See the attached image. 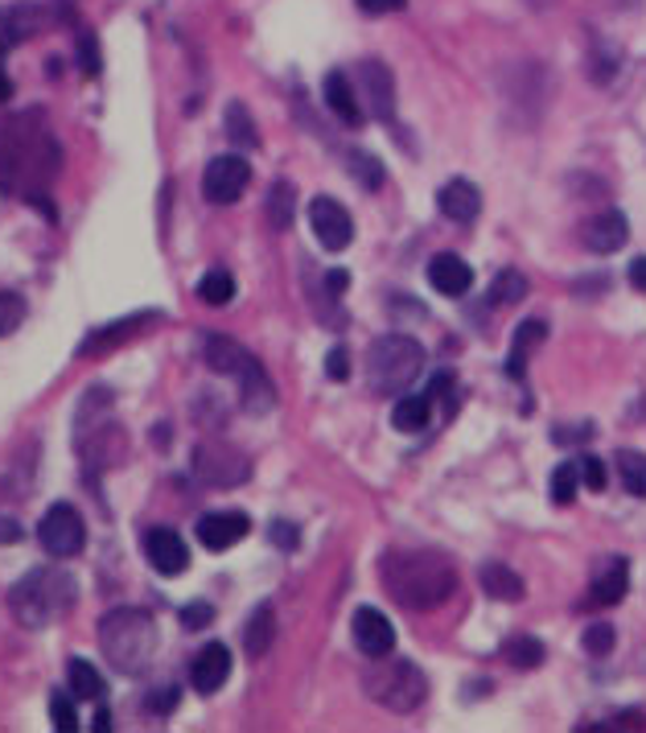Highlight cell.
<instances>
[{"label":"cell","mask_w":646,"mask_h":733,"mask_svg":"<svg viewBox=\"0 0 646 733\" xmlns=\"http://www.w3.org/2000/svg\"><path fill=\"white\" fill-rule=\"evenodd\" d=\"M379 581L403 610H437L458 590V569L441 552H383Z\"/></svg>","instance_id":"cell-1"},{"label":"cell","mask_w":646,"mask_h":733,"mask_svg":"<svg viewBox=\"0 0 646 733\" xmlns=\"http://www.w3.org/2000/svg\"><path fill=\"white\" fill-rule=\"evenodd\" d=\"M29 115L0 124V186L38 194L45 177L58 173V144L45 129H25Z\"/></svg>","instance_id":"cell-2"},{"label":"cell","mask_w":646,"mask_h":733,"mask_svg":"<svg viewBox=\"0 0 646 733\" xmlns=\"http://www.w3.org/2000/svg\"><path fill=\"white\" fill-rule=\"evenodd\" d=\"M79 602V581L58 564H38L29 569L13 590H9V610L25 631H45L58 627Z\"/></svg>","instance_id":"cell-3"},{"label":"cell","mask_w":646,"mask_h":733,"mask_svg":"<svg viewBox=\"0 0 646 733\" xmlns=\"http://www.w3.org/2000/svg\"><path fill=\"white\" fill-rule=\"evenodd\" d=\"M161 648L157 619L136 605H120L100 619V651L120 676H141Z\"/></svg>","instance_id":"cell-4"},{"label":"cell","mask_w":646,"mask_h":733,"mask_svg":"<svg viewBox=\"0 0 646 733\" xmlns=\"http://www.w3.org/2000/svg\"><path fill=\"white\" fill-rule=\"evenodd\" d=\"M362 689L371 696L375 705L391 709V713H412V709L424 705L429 696V680L412 660H400L396 651L383 655V660H371V668L362 672Z\"/></svg>","instance_id":"cell-5"},{"label":"cell","mask_w":646,"mask_h":733,"mask_svg":"<svg viewBox=\"0 0 646 733\" xmlns=\"http://www.w3.org/2000/svg\"><path fill=\"white\" fill-rule=\"evenodd\" d=\"M420 371H424V346L408 334H383L367 350V388L379 396L412 388Z\"/></svg>","instance_id":"cell-6"},{"label":"cell","mask_w":646,"mask_h":733,"mask_svg":"<svg viewBox=\"0 0 646 733\" xmlns=\"http://www.w3.org/2000/svg\"><path fill=\"white\" fill-rule=\"evenodd\" d=\"M38 540H42V548L50 552V557H58V561H66V557H79V552H83V544H86L83 516H79L71 503H54L42 516V523H38Z\"/></svg>","instance_id":"cell-7"},{"label":"cell","mask_w":646,"mask_h":733,"mask_svg":"<svg viewBox=\"0 0 646 733\" xmlns=\"http://www.w3.org/2000/svg\"><path fill=\"white\" fill-rule=\"evenodd\" d=\"M355 86H359L362 112L371 115V120H379V124L396 120V79H391V71L379 58H362Z\"/></svg>","instance_id":"cell-8"},{"label":"cell","mask_w":646,"mask_h":733,"mask_svg":"<svg viewBox=\"0 0 646 733\" xmlns=\"http://www.w3.org/2000/svg\"><path fill=\"white\" fill-rule=\"evenodd\" d=\"M247 182H252V165H247L239 153H227V157H215L202 173V194L215 206H230V202L244 198Z\"/></svg>","instance_id":"cell-9"},{"label":"cell","mask_w":646,"mask_h":733,"mask_svg":"<svg viewBox=\"0 0 646 733\" xmlns=\"http://www.w3.org/2000/svg\"><path fill=\"white\" fill-rule=\"evenodd\" d=\"M194 475L211 487H235L252 475V461L230 446H218V441H206V446L194 449Z\"/></svg>","instance_id":"cell-10"},{"label":"cell","mask_w":646,"mask_h":733,"mask_svg":"<svg viewBox=\"0 0 646 733\" xmlns=\"http://www.w3.org/2000/svg\"><path fill=\"white\" fill-rule=\"evenodd\" d=\"M309 227H314L317 244L326 247V252H346L350 240H355V218L346 211L338 198H314L309 202Z\"/></svg>","instance_id":"cell-11"},{"label":"cell","mask_w":646,"mask_h":733,"mask_svg":"<svg viewBox=\"0 0 646 733\" xmlns=\"http://www.w3.org/2000/svg\"><path fill=\"white\" fill-rule=\"evenodd\" d=\"M350 634H355V648L367 655V660H383L396 651V627L383 610L375 605H359L355 619H350Z\"/></svg>","instance_id":"cell-12"},{"label":"cell","mask_w":646,"mask_h":733,"mask_svg":"<svg viewBox=\"0 0 646 733\" xmlns=\"http://www.w3.org/2000/svg\"><path fill=\"white\" fill-rule=\"evenodd\" d=\"M144 557L161 577H177L189 569V548L173 528H148L144 532Z\"/></svg>","instance_id":"cell-13"},{"label":"cell","mask_w":646,"mask_h":733,"mask_svg":"<svg viewBox=\"0 0 646 733\" xmlns=\"http://www.w3.org/2000/svg\"><path fill=\"white\" fill-rule=\"evenodd\" d=\"M42 26H45L42 4H25V0H17V4H0V54H9L13 45L29 42V38H33Z\"/></svg>","instance_id":"cell-14"},{"label":"cell","mask_w":646,"mask_h":733,"mask_svg":"<svg viewBox=\"0 0 646 733\" xmlns=\"http://www.w3.org/2000/svg\"><path fill=\"white\" fill-rule=\"evenodd\" d=\"M252 532V519L244 511H211V516L198 519V540L202 548H211V552H227L235 548L244 536Z\"/></svg>","instance_id":"cell-15"},{"label":"cell","mask_w":646,"mask_h":733,"mask_svg":"<svg viewBox=\"0 0 646 733\" xmlns=\"http://www.w3.org/2000/svg\"><path fill=\"white\" fill-rule=\"evenodd\" d=\"M321 95H326V108H330L338 120H342L346 129H359L367 112H362V100H359V86L350 83V74L346 71H330L321 79Z\"/></svg>","instance_id":"cell-16"},{"label":"cell","mask_w":646,"mask_h":733,"mask_svg":"<svg viewBox=\"0 0 646 733\" xmlns=\"http://www.w3.org/2000/svg\"><path fill=\"white\" fill-rule=\"evenodd\" d=\"M227 680H230L227 643H206V648L194 655V663H189V684H194L202 696H211V692H218Z\"/></svg>","instance_id":"cell-17"},{"label":"cell","mask_w":646,"mask_h":733,"mask_svg":"<svg viewBox=\"0 0 646 733\" xmlns=\"http://www.w3.org/2000/svg\"><path fill=\"white\" fill-rule=\"evenodd\" d=\"M429 285L441 297H465L474 288V268L461 256H453V252H441V256L429 259Z\"/></svg>","instance_id":"cell-18"},{"label":"cell","mask_w":646,"mask_h":733,"mask_svg":"<svg viewBox=\"0 0 646 733\" xmlns=\"http://www.w3.org/2000/svg\"><path fill=\"white\" fill-rule=\"evenodd\" d=\"M437 206H441V215L453 218V223H474L482 215V194H478L474 182H465V177H453L445 186L437 190Z\"/></svg>","instance_id":"cell-19"},{"label":"cell","mask_w":646,"mask_h":733,"mask_svg":"<svg viewBox=\"0 0 646 733\" xmlns=\"http://www.w3.org/2000/svg\"><path fill=\"white\" fill-rule=\"evenodd\" d=\"M626 240H630V223H626L622 211H605V215H597V218L585 223V244H589V252H597V256L622 252Z\"/></svg>","instance_id":"cell-20"},{"label":"cell","mask_w":646,"mask_h":733,"mask_svg":"<svg viewBox=\"0 0 646 733\" xmlns=\"http://www.w3.org/2000/svg\"><path fill=\"white\" fill-rule=\"evenodd\" d=\"M478 581H482L486 598H494V602H523V593H527L523 577H519L515 569L503 564V561L482 564V569H478Z\"/></svg>","instance_id":"cell-21"},{"label":"cell","mask_w":646,"mask_h":733,"mask_svg":"<svg viewBox=\"0 0 646 733\" xmlns=\"http://www.w3.org/2000/svg\"><path fill=\"white\" fill-rule=\"evenodd\" d=\"M202 355H206V367L218 375H235L244 371V363L252 359V350H244V346L235 343V338H227V334H211L206 338V346H202Z\"/></svg>","instance_id":"cell-22"},{"label":"cell","mask_w":646,"mask_h":733,"mask_svg":"<svg viewBox=\"0 0 646 733\" xmlns=\"http://www.w3.org/2000/svg\"><path fill=\"white\" fill-rule=\"evenodd\" d=\"M273 643H276V610H273V602H259L244 627V648H247V655L259 660V655L273 651Z\"/></svg>","instance_id":"cell-23"},{"label":"cell","mask_w":646,"mask_h":733,"mask_svg":"<svg viewBox=\"0 0 646 733\" xmlns=\"http://www.w3.org/2000/svg\"><path fill=\"white\" fill-rule=\"evenodd\" d=\"M626 590H630V564L622 561V557H614V561H609V569H605V573L593 581L589 602L593 605H618L622 598H626Z\"/></svg>","instance_id":"cell-24"},{"label":"cell","mask_w":646,"mask_h":733,"mask_svg":"<svg viewBox=\"0 0 646 733\" xmlns=\"http://www.w3.org/2000/svg\"><path fill=\"white\" fill-rule=\"evenodd\" d=\"M432 420V396L424 391V396H403V400H396V413H391V425L400 432H424Z\"/></svg>","instance_id":"cell-25"},{"label":"cell","mask_w":646,"mask_h":733,"mask_svg":"<svg viewBox=\"0 0 646 733\" xmlns=\"http://www.w3.org/2000/svg\"><path fill=\"white\" fill-rule=\"evenodd\" d=\"M223 129H227L230 144H239V149H259V132H256V120H252V112H247V103L230 100L227 112H223Z\"/></svg>","instance_id":"cell-26"},{"label":"cell","mask_w":646,"mask_h":733,"mask_svg":"<svg viewBox=\"0 0 646 733\" xmlns=\"http://www.w3.org/2000/svg\"><path fill=\"white\" fill-rule=\"evenodd\" d=\"M264 215H268L273 231L293 227V218H297V190H293V182H273L268 202H264Z\"/></svg>","instance_id":"cell-27"},{"label":"cell","mask_w":646,"mask_h":733,"mask_svg":"<svg viewBox=\"0 0 646 733\" xmlns=\"http://www.w3.org/2000/svg\"><path fill=\"white\" fill-rule=\"evenodd\" d=\"M503 655L511 668H523V672H535V668H544L547 660V648L540 643V639H532V634H511L503 643Z\"/></svg>","instance_id":"cell-28"},{"label":"cell","mask_w":646,"mask_h":733,"mask_svg":"<svg viewBox=\"0 0 646 733\" xmlns=\"http://www.w3.org/2000/svg\"><path fill=\"white\" fill-rule=\"evenodd\" d=\"M157 314H136V317H124V322H112L107 330H95L86 334V343L79 346V355H91V350H103V346H115L120 338H129L132 330H141V322H153Z\"/></svg>","instance_id":"cell-29"},{"label":"cell","mask_w":646,"mask_h":733,"mask_svg":"<svg viewBox=\"0 0 646 733\" xmlns=\"http://www.w3.org/2000/svg\"><path fill=\"white\" fill-rule=\"evenodd\" d=\"M66 680H71L74 701H100V696H103V676L86 660H71V663H66Z\"/></svg>","instance_id":"cell-30"},{"label":"cell","mask_w":646,"mask_h":733,"mask_svg":"<svg viewBox=\"0 0 646 733\" xmlns=\"http://www.w3.org/2000/svg\"><path fill=\"white\" fill-rule=\"evenodd\" d=\"M576 490H581V466L576 461H561L552 478H547V495H552V503L556 507H568L576 499Z\"/></svg>","instance_id":"cell-31"},{"label":"cell","mask_w":646,"mask_h":733,"mask_svg":"<svg viewBox=\"0 0 646 733\" xmlns=\"http://www.w3.org/2000/svg\"><path fill=\"white\" fill-rule=\"evenodd\" d=\"M618 478L634 499H646V454H638V449H622L618 454Z\"/></svg>","instance_id":"cell-32"},{"label":"cell","mask_w":646,"mask_h":733,"mask_svg":"<svg viewBox=\"0 0 646 733\" xmlns=\"http://www.w3.org/2000/svg\"><path fill=\"white\" fill-rule=\"evenodd\" d=\"M198 297L206 305H215V309L230 305V297H235V276H230L227 268H211V273L198 281Z\"/></svg>","instance_id":"cell-33"},{"label":"cell","mask_w":646,"mask_h":733,"mask_svg":"<svg viewBox=\"0 0 646 733\" xmlns=\"http://www.w3.org/2000/svg\"><path fill=\"white\" fill-rule=\"evenodd\" d=\"M527 297V281H523V273H515V268H503V273L494 276V288H490V305H499V309H506V305H515Z\"/></svg>","instance_id":"cell-34"},{"label":"cell","mask_w":646,"mask_h":733,"mask_svg":"<svg viewBox=\"0 0 646 733\" xmlns=\"http://www.w3.org/2000/svg\"><path fill=\"white\" fill-rule=\"evenodd\" d=\"M614 643H618V631H614L609 622H589V627H585V634H581V648L589 651V655H597V660H602V655H609V651H614Z\"/></svg>","instance_id":"cell-35"},{"label":"cell","mask_w":646,"mask_h":733,"mask_svg":"<svg viewBox=\"0 0 646 733\" xmlns=\"http://www.w3.org/2000/svg\"><path fill=\"white\" fill-rule=\"evenodd\" d=\"M21 322H25V297L4 288V293H0V338H9Z\"/></svg>","instance_id":"cell-36"},{"label":"cell","mask_w":646,"mask_h":733,"mask_svg":"<svg viewBox=\"0 0 646 733\" xmlns=\"http://www.w3.org/2000/svg\"><path fill=\"white\" fill-rule=\"evenodd\" d=\"M74 692H50V717H54L58 733H74L79 730V713H74Z\"/></svg>","instance_id":"cell-37"},{"label":"cell","mask_w":646,"mask_h":733,"mask_svg":"<svg viewBox=\"0 0 646 733\" xmlns=\"http://www.w3.org/2000/svg\"><path fill=\"white\" fill-rule=\"evenodd\" d=\"M350 177L362 182L367 190H379L383 186V165H379L371 153H355V157H350Z\"/></svg>","instance_id":"cell-38"},{"label":"cell","mask_w":646,"mask_h":733,"mask_svg":"<svg viewBox=\"0 0 646 733\" xmlns=\"http://www.w3.org/2000/svg\"><path fill=\"white\" fill-rule=\"evenodd\" d=\"M544 338H547V322L532 317V322H523V326H519V330H515V343H511V350L527 359V355H532V346H540V343H544Z\"/></svg>","instance_id":"cell-39"},{"label":"cell","mask_w":646,"mask_h":733,"mask_svg":"<svg viewBox=\"0 0 646 733\" xmlns=\"http://www.w3.org/2000/svg\"><path fill=\"white\" fill-rule=\"evenodd\" d=\"M211 622H215V605L211 602L182 605V627H186V631H202V627H211Z\"/></svg>","instance_id":"cell-40"},{"label":"cell","mask_w":646,"mask_h":733,"mask_svg":"<svg viewBox=\"0 0 646 733\" xmlns=\"http://www.w3.org/2000/svg\"><path fill=\"white\" fill-rule=\"evenodd\" d=\"M79 62H83V71L95 79L100 74V45H95V33H79Z\"/></svg>","instance_id":"cell-41"},{"label":"cell","mask_w":646,"mask_h":733,"mask_svg":"<svg viewBox=\"0 0 646 733\" xmlns=\"http://www.w3.org/2000/svg\"><path fill=\"white\" fill-rule=\"evenodd\" d=\"M326 375H330L334 384H346V379H350V350H346V346H334L330 355H326Z\"/></svg>","instance_id":"cell-42"},{"label":"cell","mask_w":646,"mask_h":733,"mask_svg":"<svg viewBox=\"0 0 646 733\" xmlns=\"http://www.w3.org/2000/svg\"><path fill=\"white\" fill-rule=\"evenodd\" d=\"M177 701H182V692L173 689V684H161V689L153 692L144 705H148V713H161V717H165V713H173V709H177Z\"/></svg>","instance_id":"cell-43"},{"label":"cell","mask_w":646,"mask_h":733,"mask_svg":"<svg viewBox=\"0 0 646 733\" xmlns=\"http://www.w3.org/2000/svg\"><path fill=\"white\" fill-rule=\"evenodd\" d=\"M581 466V482L589 490H605V466H602V458H593V454H585V458L576 461Z\"/></svg>","instance_id":"cell-44"},{"label":"cell","mask_w":646,"mask_h":733,"mask_svg":"<svg viewBox=\"0 0 646 733\" xmlns=\"http://www.w3.org/2000/svg\"><path fill=\"white\" fill-rule=\"evenodd\" d=\"M268 536H273V544L285 548V552H293V548L301 544V532H297L293 523H285V519H276L273 528H268Z\"/></svg>","instance_id":"cell-45"},{"label":"cell","mask_w":646,"mask_h":733,"mask_svg":"<svg viewBox=\"0 0 646 733\" xmlns=\"http://www.w3.org/2000/svg\"><path fill=\"white\" fill-rule=\"evenodd\" d=\"M453 391H458L453 375H449V371H437V375H432V384H429V396H432V400H449V408H458Z\"/></svg>","instance_id":"cell-46"},{"label":"cell","mask_w":646,"mask_h":733,"mask_svg":"<svg viewBox=\"0 0 646 733\" xmlns=\"http://www.w3.org/2000/svg\"><path fill=\"white\" fill-rule=\"evenodd\" d=\"M408 0H359V9L362 13H371V17H388V13H400Z\"/></svg>","instance_id":"cell-47"},{"label":"cell","mask_w":646,"mask_h":733,"mask_svg":"<svg viewBox=\"0 0 646 733\" xmlns=\"http://www.w3.org/2000/svg\"><path fill=\"white\" fill-rule=\"evenodd\" d=\"M346 288H350V273H342V268H330V273H326V293H330L334 302H338Z\"/></svg>","instance_id":"cell-48"},{"label":"cell","mask_w":646,"mask_h":733,"mask_svg":"<svg viewBox=\"0 0 646 733\" xmlns=\"http://www.w3.org/2000/svg\"><path fill=\"white\" fill-rule=\"evenodd\" d=\"M552 441H561V446H568V441H593V425H581V429H552Z\"/></svg>","instance_id":"cell-49"},{"label":"cell","mask_w":646,"mask_h":733,"mask_svg":"<svg viewBox=\"0 0 646 733\" xmlns=\"http://www.w3.org/2000/svg\"><path fill=\"white\" fill-rule=\"evenodd\" d=\"M21 523H17L13 516H0V544H17V540H21Z\"/></svg>","instance_id":"cell-50"},{"label":"cell","mask_w":646,"mask_h":733,"mask_svg":"<svg viewBox=\"0 0 646 733\" xmlns=\"http://www.w3.org/2000/svg\"><path fill=\"white\" fill-rule=\"evenodd\" d=\"M630 285H634V288H643V293H646V256H638V259L630 264Z\"/></svg>","instance_id":"cell-51"},{"label":"cell","mask_w":646,"mask_h":733,"mask_svg":"<svg viewBox=\"0 0 646 733\" xmlns=\"http://www.w3.org/2000/svg\"><path fill=\"white\" fill-rule=\"evenodd\" d=\"M91 730H95V733L112 730V713H107V709H100V713H95V721H91Z\"/></svg>","instance_id":"cell-52"},{"label":"cell","mask_w":646,"mask_h":733,"mask_svg":"<svg viewBox=\"0 0 646 733\" xmlns=\"http://www.w3.org/2000/svg\"><path fill=\"white\" fill-rule=\"evenodd\" d=\"M4 58V54H0ZM9 95H13V83H9V74H4V67H0V103L9 100Z\"/></svg>","instance_id":"cell-53"}]
</instances>
